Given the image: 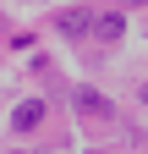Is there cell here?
Wrapping results in <instances>:
<instances>
[{
  "instance_id": "cell-1",
  "label": "cell",
  "mask_w": 148,
  "mask_h": 154,
  "mask_svg": "<svg viewBox=\"0 0 148 154\" xmlns=\"http://www.w3.org/2000/svg\"><path fill=\"white\" fill-rule=\"evenodd\" d=\"M39 121H44V105H39V99H28V105L11 110V127H16V132H33Z\"/></svg>"
},
{
  "instance_id": "cell-2",
  "label": "cell",
  "mask_w": 148,
  "mask_h": 154,
  "mask_svg": "<svg viewBox=\"0 0 148 154\" xmlns=\"http://www.w3.org/2000/svg\"><path fill=\"white\" fill-rule=\"evenodd\" d=\"M55 28H61V33H82V28H88V11H61Z\"/></svg>"
},
{
  "instance_id": "cell-3",
  "label": "cell",
  "mask_w": 148,
  "mask_h": 154,
  "mask_svg": "<svg viewBox=\"0 0 148 154\" xmlns=\"http://www.w3.org/2000/svg\"><path fill=\"white\" fill-rule=\"evenodd\" d=\"M99 33L104 38H121V17H99Z\"/></svg>"
}]
</instances>
